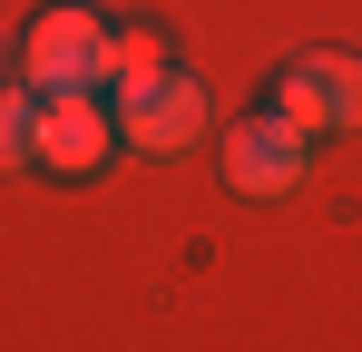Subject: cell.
Instances as JSON below:
<instances>
[{"label":"cell","instance_id":"obj_1","mask_svg":"<svg viewBox=\"0 0 362 352\" xmlns=\"http://www.w3.org/2000/svg\"><path fill=\"white\" fill-rule=\"evenodd\" d=\"M108 117H118V147H137V157H177V147H196V137H206V78L157 69V78L118 88V98H108Z\"/></svg>","mask_w":362,"mask_h":352},{"label":"cell","instance_id":"obj_2","mask_svg":"<svg viewBox=\"0 0 362 352\" xmlns=\"http://www.w3.org/2000/svg\"><path fill=\"white\" fill-rule=\"evenodd\" d=\"M274 117L294 127L303 147L313 137H343V127H362V59L353 49H313L284 69V88H274Z\"/></svg>","mask_w":362,"mask_h":352},{"label":"cell","instance_id":"obj_3","mask_svg":"<svg viewBox=\"0 0 362 352\" xmlns=\"http://www.w3.org/2000/svg\"><path fill=\"white\" fill-rule=\"evenodd\" d=\"M98 40H108V20L78 10V0H59V10L30 30V49H20L30 98H98Z\"/></svg>","mask_w":362,"mask_h":352},{"label":"cell","instance_id":"obj_4","mask_svg":"<svg viewBox=\"0 0 362 352\" xmlns=\"http://www.w3.org/2000/svg\"><path fill=\"white\" fill-rule=\"evenodd\" d=\"M108 157H118V117H108V98H40L30 167H49V176H98Z\"/></svg>","mask_w":362,"mask_h":352},{"label":"cell","instance_id":"obj_5","mask_svg":"<svg viewBox=\"0 0 362 352\" xmlns=\"http://www.w3.org/2000/svg\"><path fill=\"white\" fill-rule=\"evenodd\" d=\"M226 186H235V196H294L303 186V137L274 108L235 117V127H226Z\"/></svg>","mask_w":362,"mask_h":352},{"label":"cell","instance_id":"obj_6","mask_svg":"<svg viewBox=\"0 0 362 352\" xmlns=\"http://www.w3.org/2000/svg\"><path fill=\"white\" fill-rule=\"evenodd\" d=\"M157 69H167L157 30H108V40H98V98H118V88H137V78H157Z\"/></svg>","mask_w":362,"mask_h":352},{"label":"cell","instance_id":"obj_7","mask_svg":"<svg viewBox=\"0 0 362 352\" xmlns=\"http://www.w3.org/2000/svg\"><path fill=\"white\" fill-rule=\"evenodd\" d=\"M30 127H40V98L30 88H0V176L30 167Z\"/></svg>","mask_w":362,"mask_h":352},{"label":"cell","instance_id":"obj_8","mask_svg":"<svg viewBox=\"0 0 362 352\" xmlns=\"http://www.w3.org/2000/svg\"><path fill=\"white\" fill-rule=\"evenodd\" d=\"M0 69H10V49H0Z\"/></svg>","mask_w":362,"mask_h":352}]
</instances>
